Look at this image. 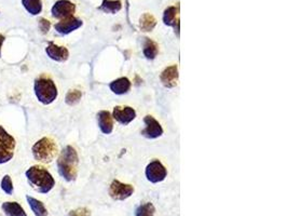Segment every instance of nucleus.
<instances>
[{"label":"nucleus","instance_id":"nucleus-1","mask_svg":"<svg viewBox=\"0 0 288 216\" xmlns=\"http://www.w3.org/2000/svg\"><path fill=\"white\" fill-rule=\"evenodd\" d=\"M79 158L73 146H66L57 159V171L67 182H73L78 173Z\"/></svg>","mask_w":288,"mask_h":216},{"label":"nucleus","instance_id":"nucleus-2","mask_svg":"<svg viewBox=\"0 0 288 216\" xmlns=\"http://www.w3.org/2000/svg\"><path fill=\"white\" fill-rule=\"evenodd\" d=\"M25 176L32 187L40 193L50 192L55 185L51 173L41 165L31 166L25 172Z\"/></svg>","mask_w":288,"mask_h":216},{"label":"nucleus","instance_id":"nucleus-3","mask_svg":"<svg viewBox=\"0 0 288 216\" xmlns=\"http://www.w3.org/2000/svg\"><path fill=\"white\" fill-rule=\"evenodd\" d=\"M34 92L37 100L43 105L52 104L59 94L54 81L45 76H41L35 80Z\"/></svg>","mask_w":288,"mask_h":216},{"label":"nucleus","instance_id":"nucleus-4","mask_svg":"<svg viewBox=\"0 0 288 216\" xmlns=\"http://www.w3.org/2000/svg\"><path fill=\"white\" fill-rule=\"evenodd\" d=\"M32 153L37 161L50 163L57 155V146L53 140L49 137H43L33 145Z\"/></svg>","mask_w":288,"mask_h":216},{"label":"nucleus","instance_id":"nucleus-5","mask_svg":"<svg viewBox=\"0 0 288 216\" xmlns=\"http://www.w3.org/2000/svg\"><path fill=\"white\" fill-rule=\"evenodd\" d=\"M16 141L3 125H0V164L8 163L14 157Z\"/></svg>","mask_w":288,"mask_h":216},{"label":"nucleus","instance_id":"nucleus-6","mask_svg":"<svg viewBox=\"0 0 288 216\" xmlns=\"http://www.w3.org/2000/svg\"><path fill=\"white\" fill-rule=\"evenodd\" d=\"M76 6L69 0H57L51 9L52 16L57 19H65L74 16Z\"/></svg>","mask_w":288,"mask_h":216},{"label":"nucleus","instance_id":"nucleus-7","mask_svg":"<svg viewBox=\"0 0 288 216\" xmlns=\"http://www.w3.org/2000/svg\"><path fill=\"white\" fill-rule=\"evenodd\" d=\"M134 187L129 184H123L119 181H113L110 185L109 195L114 200H126L133 195Z\"/></svg>","mask_w":288,"mask_h":216},{"label":"nucleus","instance_id":"nucleus-8","mask_svg":"<svg viewBox=\"0 0 288 216\" xmlns=\"http://www.w3.org/2000/svg\"><path fill=\"white\" fill-rule=\"evenodd\" d=\"M166 174H167L166 169L159 160H153L147 165L146 176L148 181L151 183H159L164 181L166 178Z\"/></svg>","mask_w":288,"mask_h":216},{"label":"nucleus","instance_id":"nucleus-9","mask_svg":"<svg viewBox=\"0 0 288 216\" xmlns=\"http://www.w3.org/2000/svg\"><path fill=\"white\" fill-rule=\"evenodd\" d=\"M82 21L79 18H77L75 16H70L68 18L61 19L59 23H56L54 25L55 31L61 34V35H68L73 33L76 29H78L82 26Z\"/></svg>","mask_w":288,"mask_h":216},{"label":"nucleus","instance_id":"nucleus-10","mask_svg":"<svg viewBox=\"0 0 288 216\" xmlns=\"http://www.w3.org/2000/svg\"><path fill=\"white\" fill-rule=\"evenodd\" d=\"M146 127L141 131V134L147 139H157L163 134V129L161 124L152 116H147L143 119Z\"/></svg>","mask_w":288,"mask_h":216},{"label":"nucleus","instance_id":"nucleus-11","mask_svg":"<svg viewBox=\"0 0 288 216\" xmlns=\"http://www.w3.org/2000/svg\"><path fill=\"white\" fill-rule=\"evenodd\" d=\"M136 113L133 110L132 107L126 106V107H114L113 110V118L121 124H129L131 121L135 119Z\"/></svg>","mask_w":288,"mask_h":216},{"label":"nucleus","instance_id":"nucleus-12","mask_svg":"<svg viewBox=\"0 0 288 216\" xmlns=\"http://www.w3.org/2000/svg\"><path fill=\"white\" fill-rule=\"evenodd\" d=\"M45 52L47 56L55 62H65L69 56V52L65 47L57 46L53 42H49L45 48Z\"/></svg>","mask_w":288,"mask_h":216},{"label":"nucleus","instance_id":"nucleus-13","mask_svg":"<svg viewBox=\"0 0 288 216\" xmlns=\"http://www.w3.org/2000/svg\"><path fill=\"white\" fill-rule=\"evenodd\" d=\"M160 79L166 88H174L178 81V68L176 65L170 66L162 72Z\"/></svg>","mask_w":288,"mask_h":216},{"label":"nucleus","instance_id":"nucleus-14","mask_svg":"<svg viewBox=\"0 0 288 216\" xmlns=\"http://www.w3.org/2000/svg\"><path fill=\"white\" fill-rule=\"evenodd\" d=\"M98 121L100 129L105 134H110L113 129V123H112V117L109 112L102 111L98 114Z\"/></svg>","mask_w":288,"mask_h":216},{"label":"nucleus","instance_id":"nucleus-15","mask_svg":"<svg viewBox=\"0 0 288 216\" xmlns=\"http://www.w3.org/2000/svg\"><path fill=\"white\" fill-rule=\"evenodd\" d=\"M2 209L6 216H27L26 212L22 208V205L15 201L4 202Z\"/></svg>","mask_w":288,"mask_h":216},{"label":"nucleus","instance_id":"nucleus-16","mask_svg":"<svg viewBox=\"0 0 288 216\" xmlns=\"http://www.w3.org/2000/svg\"><path fill=\"white\" fill-rule=\"evenodd\" d=\"M178 12L179 8L178 7H169L165 9L164 14H163V22L169 26H174L176 28H179V18H178Z\"/></svg>","mask_w":288,"mask_h":216},{"label":"nucleus","instance_id":"nucleus-17","mask_svg":"<svg viewBox=\"0 0 288 216\" xmlns=\"http://www.w3.org/2000/svg\"><path fill=\"white\" fill-rule=\"evenodd\" d=\"M110 89L113 93L116 94H126L131 89V81L126 77L119 78V79L114 80L110 83Z\"/></svg>","mask_w":288,"mask_h":216},{"label":"nucleus","instance_id":"nucleus-18","mask_svg":"<svg viewBox=\"0 0 288 216\" xmlns=\"http://www.w3.org/2000/svg\"><path fill=\"white\" fill-rule=\"evenodd\" d=\"M26 200L30 208L32 209V211L34 212V214L36 216H46L47 215V210L44 207V204L34 197H31V196H26Z\"/></svg>","mask_w":288,"mask_h":216},{"label":"nucleus","instance_id":"nucleus-19","mask_svg":"<svg viewBox=\"0 0 288 216\" xmlns=\"http://www.w3.org/2000/svg\"><path fill=\"white\" fill-rule=\"evenodd\" d=\"M22 5L26 11L32 15H38L42 11L41 0H22Z\"/></svg>","mask_w":288,"mask_h":216},{"label":"nucleus","instance_id":"nucleus-20","mask_svg":"<svg viewBox=\"0 0 288 216\" xmlns=\"http://www.w3.org/2000/svg\"><path fill=\"white\" fill-rule=\"evenodd\" d=\"M122 8V3L120 0H103L102 6L100 7V10L106 13H116L120 11Z\"/></svg>","mask_w":288,"mask_h":216},{"label":"nucleus","instance_id":"nucleus-21","mask_svg":"<svg viewBox=\"0 0 288 216\" xmlns=\"http://www.w3.org/2000/svg\"><path fill=\"white\" fill-rule=\"evenodd\" d=\"M159 52L158 45L152 41L149 38H145V45H143V55H145L148 60H153Z\"/></svg>","mask_w":288,"mask_h":216},{"label":"nucleus","instance_id":"nucleus-22","mask_svg":"<svg viewBox=\"0 0 288 216\" xmlns=\"http://www.w3.org/2000/svg\"><path fill=\"white\" fill-rule=\"evenodd\" d=\"M157 25V19L155 16L151 15L150 13H145L142 14L140 17V29L142 32H151L153 28Z\"/></svg>","mask_w":288,"mask_h":216},{"label":"nucleus","instance_id":"nucleus-23","mask_svg":"<svg viewBox=\"0 0 288 216\" xmlns=\"http://www.w3.org/2000/svg\"><path fill=\"white\" fill-rule=\"evenodd\" d=\"M155 207H153L152 203L147 202L143 203L137 208L136 210V216H155Z\"/></svg>","mask_w":288,"mask_h":216},{"label":"nucleus","instance_id":"nucleus-24","mask_svg":"<svg viewBox=\"0 0 288 216\" xmlns=\"http://www.w3.org/2000/svg\"><path fill=\"white\" fill-rule=\"evenodd\" d=\"M0 187H2L3 191L9 196L13 195L14 191V187H13V182L11 180V176L10 175H5L2 183H0Z\"/></svg>","mask_w":288,"mask_h":216},{"label":"nucleus","instance_id":"nucleus-25","mask_svg":"<svg viewBox=\"0 0 288 216\" xmlns=\"http://www.w3.org/2000/svg\"><path fill=\"white\" fill-rule=\"evenodd\" d=\"M82 97V93L79 90H70L68 93L66 94L65 97V102L67 105H76L77 103H79V101L81 100Z\"/></svg>","mask_w":288,"mask_h":216},{"label":"nucleus","instance_id":"nucleus-26","mask_svg":"<svg viewBox=\"0 0 288 216\" xmlns=\"http://www.w3.org/2000/svg\"><path fill=\"white\" fill-rule=\"evenodd\" d=\"M38 24H39V29H40V32H41L43 35L49 33L50 28H51V23H50V21H47L46 18L41 17V18H39V21H38Z\"/></svg>","mask_w":288,"mask_h":216},{"label":"nucleus","instance_id":"nucleus-27","mask_svg":"<svg viewBox=\"0 0 288 216\" xmlns=\"http://www.w3.org/2000/svg\"><path fill=\"white\" fill-rule=\"evenodd\" d=\"M68 216H91V212L88 209L81 208V209H78V210L71 211Z\"/></svg>","mask_w":288,"mask_h":216},{"label":"nucleus","instance_id":"nucleus-28","mask_svg":"<svg viewBox=\"0 0 288 216\" xmlns=\"http://www.w3.org/2000/svg\"><path fill=\"white\" fill-rule=\"evenodd\" d=\"M5 40H6V37L3 34H0V57H2V50H3V45Z\"/></svg>","mask_w":288,"mask_h":216}]
</instances>
